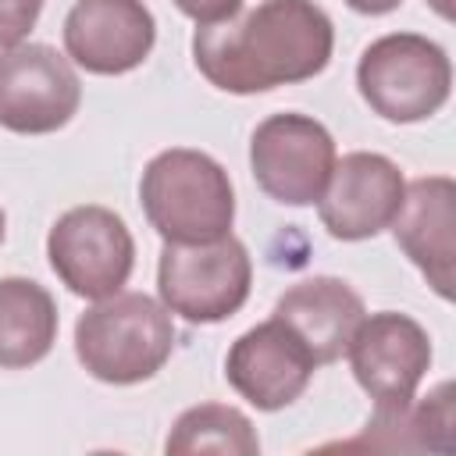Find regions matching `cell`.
<instances>
[{
	"instance_id": "obj_7",
	"label": "cell",
	"mask_w": 456,
	"mask_h": 456,
	"mask_svg": "<svg viewBox=\"0 0 456 456\" xmlns=\"http://www.w3.org/2000/svg\"><path fill=\"white\" fill-rule=\"evenodd\" d=\"M335 160L331 132L299 110L267 114L249 135V171L256 185L285 207L317 203Z\"/></svg>"
},
{
	"instance_id": "obj_22",
	"label": "cell",
	"mask_w": 456,
	"mask_h": 456,
	"mask_svg": "<svg viewBox=\"0 0 456 456\" xmlns=\"http://www.w3.org/2000/svg\"><path fill=\"white\" fill-rule=\"evenodd\" d=\"M4 235H7V214H4V207H0V246H4Z\"/></svg>"
},
{
	"instance_id": "obj_12",
	"label": "cell",
	"mask_w": 456,
	"mask_h": 456,
	"mask_svg": "<svg viewBox=\"0 0 456 456\" xmlns=\"http://www.w3.org/2000/svg\"><path fill=\"white\" fill-rule=\"evenodd\" d=\"M314 370L317 363L310 349L278 317L242 331L224 356L228 385L264 413H274L296 403L306 392Z\"/></svg>"
},
{
	"instance_id": "obj_16",
	"label": "cell",
	"mask_w": 456,
	"mask_h": 456,
	"mask_svg": "<svg viewBox=\"0 0 456 456\" xmlns=\"http://www.w3.org/2000/svg\"><path fill=\"white\" fill-rule=\"evenodd\" d=\"M346 449H452V385H435L424 399H410L403 406H374L363 435L342 442Z\"/></svg>"
},
{
	"instance_id": "obj_19",
	"label": "cell",
	"mask_w": 456,
	"mask_h": 456,
	"mask_svg": "<svg viewBox=\"0 0 456 456\" xmlns=\"http://www.w3.org/2000/svg\"><path fill=\"white\" fill-rule=\"evenodd\" d=\"M185 18H192L196 25H217L228 21L242 11L246 0H171Z\"/></svg>"
},
{
	"instance_id": "obj_5",
	"label": "cell",
	"mask_w": 456,
	"mask_h": 456,
	"mask_svg": "<svg viewBox=\"0 0 456 456\" xmlns=\"http://www.w3.org/2000/svg\"><path fill=\"white\" fill-rule=\"evenodd\" d=\"M253 289L249 249L228 232L214 242H164L157 260L160 303L189 324L235 317Z\"/></svg>"
},
{
	"instance_id": "obj_17",
	"label": "cell",
	"mask_w": 456,
	"mask_h": 456,
	"mask_svg": "<svg viewBox=\"0 0 456 456\" xmlns=\"http://www.w3.org/2000/svg\"><path fill=\"white\" fill-rule=\"evenodd\" d=\"M167 456H196V452H224V456H256L260 438L253 420L228 403H200L178 413L164 442Z\"/></svg>"
},
{
	"instance_id": "obj_15",
	"label": "cell",
	"mask_w": 456,
	"mask_h": 456,
	"mask_svg": "<svg viewBox=\"0 0 456 456\" xmlns=\"http://www.w3.org/2000/svg\"><path fill=\"white\" fill-rule=\"evenodd\" d=\"M53 296L21 274L0 278V370H25L50 356L57 342Z\"/></svg>"
},
{
	"instance_id": "obj_3",
	"label": "cell",
	"mask_w": 456,
	"mask_h": 456,
	"mask_svg": "<svg viewBox=\"0 0 456 456\" xmlns=\"http://www.w3.org/2000/svg\"><path fill=\"white\" fill-rule=\"evenodd\" d=\"M139 203L164 242H214L232 232L235 189L228 171L203 150H160L142 178Z\"/></svg>"
},
{
	"instance_id": "obj_13",
	"label": "cell",
	"mask_w": 456,
	"mask_h": 456,
	"mask_svg": "<svg viewBox=\"0 0 456 456\" xmlns=\"http://www.w3.org/2000/svg\"><path fill=\"white\" fill-rule=\"evenodd\" d=\"M395 246L428 278V285L452 299L456 260V182L449 175H420L406 182L403 203L392 217Z\"/></svg>"
},
{
	"instance_id": "obj_8",
	"label": "cell",
	"mask_w": 456,
	"mask_h": 456,
	"mask_svg": "<svg viewBox=\"0 0 456 456\" xmlns=\"http://www.w3.org/2000/svg\"><path fill=\"white\" fill-rule=\"evenodd\" d=\"M82 103L75 64L46 43L0 50V128L14 135L61 132Z\"/></svg>"
},
{
	"instance_id": "obj_11",
	"label": "cell",
	"mask_w": 456,
	"mask_h": 456,
	"mask_svg": "<svg viewBox=\"0 0 456 456\" xmlns=\"http://www.w3.org/2000/svg\"><path fill=\"white\" fill-rule=\"evenodd\" d=\"M61 32L71 64L89 75H128L150 57L157 18L142 0H75Z\"/></svg>"
},
{
	"instance_id": "obj_6",
	"label": "cell",
	"mask_w": 456,
	"mask_h": 456,
	"mask_svg": "<svg viewBox=\"0 0 456 456\" xmlns=\"http://www.w3.org/2000/svg\"><path fill=\"white\" fill-rule=\"evenodd\" d=\"M46 260L61 285L82 299L121 292L135 267V239L121 214L100 203L64 210L46 235Z\"/></svg>"
},
{
	"instance_id": "obj_9",
	"label": "cell",
	"mask_w": 456,
	"mask_h": 456,
	"mask_svg": "<svg viewBox=\"0 0 456 456\" xmlns=\"http://www.w3.org/2000/svg\"><path fill=\"white\" fill-rule=\"evenodd\" d=\"M346 356L356 385L374 399V406H403L417 395L431 367V335L410 314H363Z\"/></svg>"
},
{
	"instance_id": "obj_10",
	"label": "cell",
	"mask_w": 456,
	"mask_h": 456,
	"mask_svg": "<svg viewBox=\"0 0 456 456\" xmlns=\"http://www.w3.org/2000/svg\"><path fill=\"white\" fill-rule=\"evenodd\" d=\"M406 178L395 160L370 150H353L335 160L331 178L317 200L321 224L331 239L363 242L385 232L403 203Z\"/></svg>"
},
{
	"instance_id": "obj_20",
	"label": "cell",
	"mask_w": 456,
	"mask_h": 456,
	"mask_svg": "<svg viewBox=\"0 0 456 456\" xmlns=\"http://www.w3.org/2000/svg\"><path fill=\"white\" fill-rule=\"evenodd\" d=\"M403 0H346V7H353V11H360V14H370V18H378V14H388V11H395Z\"/></svg>"
},
{
	"instance_id": "obj_21",
	"label": "cell",
	"mask_w": 456,
	"mask_h": 456,
	"mask_svg": "<svg viewBox=\"0 0 456 456\" xmlns=\"http://www.w3.org/2000/svg\"><path fill=\"white\" fill-rule=\"evenodd\" d=\"M428 4H431V7H435L442 18H445V21L452 18V0H428Z\"/></svg>"
},
{
	"instance_id": "obj_2",
	"label": "cell",
	"mask_w": 456,
	"mask_h": 456,
	"mask_svg": "<svg viewBox=\"0 0 456 456\" xmlns=\"http://www.w3.org/2000/svg\"><path fill=\"white\" fill-rule=\"evenodd\" d=\"M175 349L171 310L146 292H114L96 299L75 321V356L103 385L150 381Z\"/></svg>"
},
{
	"instance_id": "obj_14",
	"label": "cell",
	"mask_w": 456,
	"mask_h": 456,
	"mask_svg": "<svg viewBox=\"0 0 456 456\" xmlns=\"http://www.w3.org/2000/svg\"><path fill=\"white\" fill-rule=\"evenodd\" d=\"M363 314L367 306L349 281L331 278V274H314V278L289 285L278 296L271 317L292 328L296 338L310 349L314 363L321 367V363H335L346 353Z\"/></svg>"
},
{
	"instance_id": "obj_18",
	"label": "cell",
	"mask_w": 456,
	"mask_h": 456,
	"mask_svg": "<svg viewBox=\"0 0 456 456\" xmlns=\"http://www.w3.org/2000/svg\"><path fill=\"white\" fill-rule=\"evenodd\" d=\"M46 0H0V50L25 43V36L36 28Z\"/></svg>"
},
{
	"instance_id": "obj_4",
	"label": "cell",
	"mask_w": 456,
	"mask_h": 456,
	"mask_svg": "<svg viewBox=\"0 0 456 456\" xmlns=\"http://www.w3.org/2000/svg\"><path fill=\"white\" fill-rule=\"evenodd\" d=\"M356 89L378 118L413 125L449 103L452 61L420 32H388L360 53Z\"/></svg>"
},
{
	"instance_id": "obj_1",
	"label": "cell",
	"mask_w": 456,
	"mask_h": 456,
	"mask_svg": "<svg viewBox=\"0 0 456 456\" xmlns=\"http://www.w3.org/2000/svg\"><path fill=\"white\" fill-rule=\"evenodd\" d=\"M335 50V25L314 0H260L217 25H196L192 64L235 96L296 86L321 75Z\"/></svg>"
}]
</instances>
